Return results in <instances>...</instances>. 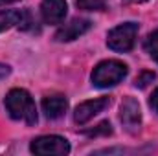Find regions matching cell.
<instances>
[{"mask_svg": "<svg viewBox=\"0 0 158 156\" xmlns=\"http://www.w3.org/2000/svg\"><path fill=\"white\" fill-rule=\"evenodd\" d=\"M136 35H138V24L125 22V24H119L114 30L109 31L107 44L114 51H129L136 42Z\"/></svg>", "mask_w": 158, "mask_h": 156, "instance_id": "3", "label": "cell"}, {"mask_svg": "<svg viewBox=\"0 0 158 156\" xmlns=\"http://www.w3.org/2000/svg\"><path fill=\"white\" fill-rule=\"evenodd\" d=\"M145 50H147V53L158 63V30L153 31V33L145 39Z\"/></svg>", "mask_w": 158, "mask_h": 156, "instance_id": "11", "label": "cell"}, {"mask_svg": "<svg viewBox=\"0 0 158 156\" xmlns=\"http://www.w3.org/2000/svg\"><path fill=\"white\" fill-rule=\"evenodd\" d=\"M125 76H127V66L121 61L110 59V61L99 63L94 68V72H92V83L98 88H109V86L118 84L119 81H123Z\"/></svg>", "mask_w": 158, "mask_h": 156, "instance_id": "2", "label": "cell"}, {"mask_svg": "<svg viewBox=\"0 0 158 156\" xmlns=\"http://www.w3.org/2000/svg\"><path fill=\"white\" fill-rule=\"evenodd\" d=\"M151 107L158 112V88H156V92L153 94V97H151Z\"/></svg>", "mask_w": 158, "mask_h": 156, "instance_id": "16", "label": "cell"}, {"mask_svg": "<svg viewBox=\"0 0 158 156\" xmlns=\"http://www.w3.org/2000/svg\"><path fill=\"white\" fill-rule=\"evenodd\" d=\"M68 109V101L64 96H46L42 99V110L48 119H57L61 117Z\"/></svg>", "mask_w": 158, "mask_h": 156, "instance_id": "9", "label": "cell"}, {"mask_svg": "<svg viewBox=\"0 0 158 156\" xmlns=\"http://www.w3.org/2000/svg\"><path fill=\"white\" fill-rule=\"evenodd\" d=\"M66 0H42L40 15L46 24H61L66 17Z\"/></svg>", "mask_w": 158, "mask_h": 156, "instance_id": "8", "label": "cell"}, {"mask_svg": "<svg viewBox=\"0 0 158 156\" xmlns=\"http://www.w3.org/2000/svg\"><path fill=\"white\" fill-rule=\"evenodd\" d=\"M92 28L90 20L86 18H72L68 24L61 26L55 33V40L57 42H70V40L79 39L83 33H86L88 30Z\"/></svg>", "mask_w": 158, "mask_h": 156, "instance_id": "7", "label": "cell"}, {"mask_svg": "<svg viewBox=\"0 0 158 156\" xmlns=\"http://www.w3.org/2000/svg\"><path fill=\"white\" fill-rule=\"evenodd\" d=\"M22 15L24 11H19V9H4L0 11V31H6L13 26H19L20 20H22Z\"/></svg>", "mask_w": 158, "mask_h": 156, "instance_id": "10", "label": "cell"}, {"mask_svg": "<svg viewBox=\"0 0 158 156\" xmlns=\"http://www.w3.org/2000/svg\"><path fill=\"white\" fill-rule=\"evenodd\" d=\"M9 72H11V68H9L7 64H2V63H0V77H6V76H9Z\"/></svg>", "mask_w": 158, "mask_h": 156, "instance_id": "15", "label": "cell"}, {"mask_svg": "<svg viewBox=\"0 0 158 156\" xmlns=\"http://www.w3.org/2000/svg\"><path fill=\"white\" fill-rule=\"evenodd\" d=\"M77 2L79 9H86V11H98V9H103L105 4L109 0H76Z\"/></svg>", "mask_w": 158, "mask_h": 156, "instance_id": "12", "label": "cell"}, {"mask_svg": "<svg viewBox=\"0 0 158 156\" xmlns=\"http://www.w3.org/2000/svg\"><path fill=\"white\" fill-rule=\"evenodd\" d=\"M131 2H147V0H131Z\"/></svg>", "mask_w": 158, "mask_h": 156, "instance_id": "18", "label": "cell"}, {"mask_svg": "<svg viewBox=\"0 0 158 156\" xmlns=\"http://www.w3.org/2000/svg\"><path fill=\"white\" fill-rule=\"evenodd\" d=\"M155 77H156V76H155V72H142V74L136 77V83H134V84H136L138 88H145L149 83H153V81H155Z\"/></svg>", "mask_w": 158, "mask_h": 156, "instance_id": "13", "label": "cell"}, {"mask_svg": "<svg viewBox=\"0 0 158 156\" xmlns=\"http://www.w3.org/2000/svg\"><path fill=\"white\" fill-rule=\"evenodd\" d=\"M6 109L9 112V116L13 119H20L28 125H35L37 123V107L33 97L22 90V88H13L7 92L6 96Z\"/></svg>", "mask_w": 158, "mask_h": 156, "instance_id": "1", "label": "cell"}, {"mask_svg": "<svg viewBox=\"0 0 158 156\" xmlns=\"http://www.w3.org/2000/svg\"><path fill=\"white\" fill-rule=\"evenodd\" d=\"M109 105H110L109 97H96V99H90V101H83L81 105H77V109L74 112V119L79 125H85L86 121H90L94 116H98L99 112H103Z\"/></svg>", "mask_w": 158, "mask_h": 156, "instance_id": "6", "label": "cell"}, {"mask_svg": "<svg viewBox=\"0 0 158 156\" xmlns=\"http://www.w3.org/2000/svg\"><path fill=\"white\" fill-rule=\"evenodd\" d=\"M110 132H112L110 123H109V121H103V123L98 125L96 130H92V132H88V134H90V136H98V134H110Z\"/></svg>", "mask_w": 158, "mask_h": 156, "instance_id": "14", "label": "cell"}, {"mask_svg": "<svg viewBox=\"0 0 158 156\" xmlns=\"http://www.w3.org/2000/svg\"><path fill=\"white\" fill-rule=\"evenodd\" d=\"M13 2H17V0H0V7L6 6V4H13Z\"/></svg>", "mask_w": 158, "mask_h": 156, "instance_id": "17", "label": "cell"}, {"mask_svg": "<svg viewBox=\"0 0 158 156\" xmlns=\"http://www.w3.org/2000/svg\"><path fill=\"white\" fill-rule=\"evenodd\" d=\"M30 149H31V153L40 156H63L70 153V143L61 136H40L31 142Z\"/></svg>", "mask_w": 158, "mask_h": 156, "instance_id": "4", "label": "cell"}, {"mask_svg": "<svg viewBox=\"0 0 158 156\" xmlns=\"http://www.w3.org/2000/svg\"><path fill=\"white\" fill-rule=\"evenodd\" d=\"M119 119H121V125L125 127L127 132L134 134L140 130V125H142V112H140V105L134 97H127L123 103H121V110H119Z\"/></svg>", "mask_w": 158, "mask_h": 156, "instance_id": "5", "label": "cell"}]
</instances>
